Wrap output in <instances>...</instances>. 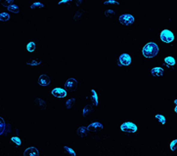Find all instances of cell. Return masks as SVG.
Here are the masks:
<instances>
[{"label": "cell", "instance_id": "1", "mask_svg": "<svg viewBox=\"0 0 177 156\" xmlns=\"http://www.w3.org/2000/svg\"><path fill=\"white\" fill-rule=\"evenodd\" d=\"M158 52H160V47L155 42L147 43L143 48V55L145 58H155L158 54Z\"/></svg>", "mask_w": 177, "mask_h": 156}, {"label": "cell", "instance_id": "2", "mask_svg": "<svg viewBox=\"0 0 177 156\" xmlns=\"http://www.w3.org/2000/svg\"><path fill=\"white\" fill-rule=\"evenodd\" d=\"M137 130H138L137 125H136L135 123H133V122H131V121L124 122V123H122L120 126V131L125 133L126 135H132V134H135L136 132H137Z\"/></svg>", "mask_w": 177, "mask_h": 156}, {"label": "cell", "instance_id": "3", "mask_svg": "<svg viewBox=\"0 0 177 156\" xmlns=\"http://www.w3.org/2000/svg\"><path fill=\"white\" fill-rule=\"evenodd\" d=\"M78 87V81L76 78H69L68 80H66V82L64 84V89L67 92H73L77 90Z\"/></svg>", "mask_w": 177, "mask_h": 156}, {"label": "cell", "instance_id": "4", "mask_svg": "<svg viewBox=\"0 0 177 156\" xmlns=\"http://www.w3.org/2000/svg\"><path fill=\"white\" fill-rule=\"evenodd\" d=\"M119 22L123 25H132L135 23V18L133 15L123 13L119 18Z\"/></svg>", "mask_w": 177, "mask_h": 156}, {"label": "cell", "instance_id": "5", "mask_svg": "<svg viewBox=\"0 0 177 156\" xmlns=\"http://www.w3.org/2000/svg\"><path fill=\"white\" fill-rule=\"evenodd\" d=\"M11 128H12V126H11L10 122L0 116V136H7L10 133Z\"/></svg>", "mask_w": 177, "mask_h": 156}, {"label": "cell", "instance_id": "6", "mask_svg": "<svg viewBox=\"0 0 177 156\" xmlns=\"http://www.w3.org/2000/svg\"><path fill=\"white\" fill-rule=\"evenodd\" d=\"M161 40L164 43L169 44L174 41V34H173V32L169 30V29H164V30L161 32Z\"/></svg>", "mask_w": 177, "mask_h": 156}, {"label": "cell", "instance_id": "7", "mask_svg": "<svg viewBox=\"0 0 177 156\" xmlns=\"http://www.w3.org/2000/svg\"><path fill=\"white\" fill-rule=\"evenodd\" d=\"M131 57L129 54H121L119 56V58L117 59V65H119V66H129L131 65Z\"/></svg>", "mask_w": 177, "mask_h": 156}, {"label": "cell", "instance_id": "8", "mask_svg": "<svg viewBox=\"0 0 177 156\" xmlns=\"http://www.w3.org/2000/svg\"><path fill=\"white\" fill-rule=\"evenodd\" d=\"M37 82L40 87H48L51 84V78L46 73H42L38 76Z\"/></svg>", "mask_w": 177, "mask_h": 156}, {"label": "cell", "instance_id": "9", "mask_svg": "<svg viewBox=\"0 0 177 156\" xmlns=\"http://www.w3.org/2000/svg\"><path fill=\"white\" fill-rule=\"evenodd\" d=\"M51 95L54 96V97H56V98L63 99V98H66V97L68 96V92L66 91L64 88L56 87V88H54L52 91H51Z\"/></svg>", "mask_w": 177, "mask_h": 156}, {"label": "cell", "instance_id": "10", "mask_svg": "<svg viewBox=\"0 0 177 156\" xmlns=\"http://www.w3.org/2000/svg\"><path fill=\"white\" fill-rule=\"evenodd\" d=\"M88 129H89V132L90 133H93V132H100L102 131L103 129H104V125L100 122L98 121H95V122H91V124L89 126H87Z\"/></svg>", "mask_w": 177, "mask_h": 156}, {"label": "cell", "instance_id": "11", "mask_svg": "<svg viewBox=\"0 0 177 156\" xmlns=\"http://www.w3.org/2000/svg\"><path fill=\"white\" fill-rule=\"evenodd\" d=\"M23 156H40V152L35 146H29L25 148Z\"/></svg>", "mask_w": 177, "mask_h": 156}, {"label": "cell", "instance_id": "12", "mask_svg": "<svg viewBox=\"0 0 177 156\" xmlns=\"http://www.w3.org/2000/svg\"><path fill=\"white\" fill-rule=\"evenodd\" d=\"M89 129H88V127H86V126H80V127L76 130V134L78 135L80 138H85V137L89 134Z\"/></svg>", "mask_w": 177, "mask_h": 156}, {"label": "cell", "instance_id": "13", "mask_svg": "<svg viewBox=\"0 0 177 156\" xmlns=\"http://www.w3.org/2000/svg\"><path fill=\"white\" fill-rule=\"evenodd\" d=\"M151 74L154 77H161L164 74V69L161 66H157V68H154L151 70Z\"/></svg>", "mask_w": 177, "mask_h": 156}, {"label": "cell", "instance_id": "14", "mask_svg": "<svg viewBox=\"0 0 177 156\" xmlns=\"http://www.w3.org/2000/svg\"><path fill=\"white\" fill-rule=\"evenodd\" d=\"M6 9L8 10L9 13H12L13 15H15V16L19 15V13H20V7L17 4H15V3H12V4L8 5L6 7Z\"/></svg>", "mask_w": 177, "mask_h": 156}, {"label": "cell", "instance_id": "15", "mask_svg": "<svg viewBox=\"0 0 177 156\" xmlns=\"http://www.w3.org/2000/svg\"><path fill=\"white\" fill-rule=\"evenodd\" d=\"M164 64L167 66V68H173L176 65V60L174 57L172 56H169V57H167L164 59Z\"/></svg>", "mask_w": 177, "mask_h": 156}, {"label": "cell", "instance_id": "16", "mask_svg": "<svg viewBox=\"0 0 177 156\" xmlns=\"http://www.w3.org/2000/svg\"><path fill=\"white\" fill-rule=\"evenodd\" d=\"M94 111V105H86L82 109V116L87 117L90 113Z\"/></svg>", "mask_w": 177, "mask_h": 156}, {"label": "cell", "instance_id": "17", "mask_svg": "<svg viewBox=\"0 0 177 156\" xmlns=\"http://www.w3.org/2000/svg\"><path fill=\"white\" fill-rule=\"evenodd\" d=\"M34 103L39 107V109H41V110H45L46 107H47L46 102H44V100L40 99V98L34 99Z\"/></svg>", "mask_w": 177, "mask_h": 156}, {"label": "cell", "instance_id": "18", "mask_svg": "<svg viewBox=\"0 0 177 156\" xmlns=\"http://www.w3.org/2000/svg\"><path fill=\"white\" fill-rule=\"evenodd\" d=\"M90 99L92 103H93V105L97 106L99 105V98H98V94L97 92H96L94 89H92L91 90V94H90Z\"/></svg>", "mask_w": 177, "mask_h": 156}, {"label": "cell", "instance_id": "19", "mask_svg": "<svg viewBox=\"0 0 177 156\" xmlns=\"http://www.w3.org/2000/svg\"><path fill=\"white\" fill-rule=\"evenodd\" d=\"M86 13V11L85 10H83V9H78L76 11V12L75 13V15H73V20L75 21H79V20H81V19H83V16H84V14Z\"/></svg>", "mask_w": 177, "mask_h": 156}, {"label": "cell", "instance_id": "20", "mask_svg": "<svg viewBox=\"0 0 177 156\" xmlns=\"http://www.w3.org/2000/svg\"><path fill=\"white\" fill-rule=\"evenodd\" d=\"M155 119L161 125H164L165 123H167V117H165V115H164V114H161V113L157 114L156 116H155Z\"/></svg>", "mask_w": 177, "mask_h": 156}, {"label": "cell", "instance_id": "21", "mask_svg": "<svg viewBox=\"0 0 177 156\" xmlns=\"http://www.w3.org/2000/svg\"><path fill=\"white\" fill-rule=\"evenodd\" d=\"M28 65H31V66H39L42 65V62L38 60V59H31L27 62Z\"/></svg>", "mask_w": 177, "mask_h": 156}, {"label": "cell", "instance_id": "22", "mask_svg": "<svg viewBox=\"0 0 177 156\" xmlns=\"http://www.w3.org/2000/svg\"><path fill=\"white\" fill-rule=\"evenodd\" d=\"M11 19V16L8 12H2L0 13V22L2 23H6V22H9Z\"/></svg>", "mask_w": 177, "mask_h": 156}, {"label": "cell", "instance_id": "23", "mask_svg": "<svg viewBox=\"0 0 177 156\" xmlns=\"http://www.w3.org/2000/svg\"><path fill=\"white\" fill-rule=\"evenodd\" d=\"M75 101H76L75 98H71V99L67 100V101H66V108H67V109H72L73 105L75 103Z\"/></svg>", "mask_w": 177, "mask_h": 156}, {"label": "cell", "instance_id": "24", "mask_svg": "<svg viewBox=\"0 0 177 156\" xmlns=\"http://www.w3.org/2000/svg\"><path fill=\"white\" fill-rule=\"evenodd\" d=\"M44 7H45V4L42 2H39V1H35L31 5V9H43Z\"/></svg>", "mask_w": 177, "mask_h": 156}, {"label": "cell", "instance_id": "25", "mask_svg": "<svg viewBox=\"0 0 177 156\" xmlns=\"http://www.w3.org/2000/svg\"><path fill=\"white\" fill-rule=\"evenodd\" d=\"M63 149H64V151L66 152V153H68L69 156H76L75 151L73 150L72 147L67 146H63Z\"/></svg>", "mask_w": 177, "mask_h": 156}, {"label": "cell", "instance_id": "26", "mask_svg": "<svg viewBox=\"0 0 177 156\" xmlns=\"http://www.w3.org/2000/svg\"><path fill=\"white\" fill-rule=\"evenodd\" d=\"M104 14H105L106 17H108V18H113L114 16H116V11L114 10V9H112V8H109V9H107V10L105 11Z\"/></svg>", "mask_w": 177, "mask_h": 156}, {"label": "cell", "instance_id": "27", "mask_svg": "<svg viewBox=\"0 0 177 156\" xmlns=\"http://www.w3.org/2000/svg\"><path fill=\"white\" fill-rule=\"evenodd\" d=\"M27 50L28 52H29V53H34V52L36 50V45H35V43L34 42H29L28 44V46H27Z\"/></svg>", "mask_w": 177, "mask_h": 156}, {"label": "cell", "instance_id": "28", "mask_svg": "<svg viewBox=\"0 0 177 156\" xmlns=\"http://www.w3.org/2000/svg\"><path fill=\"white\" fill-rule=\"evenodd\" d=\"M10 143L12 144H16L17 146H20L22 144V140H21L20 138H18V137H12V138H11Z\"/></svg>", "mask_w": 177, "mask_h": 156}, {"label": "cell", "instance_id": "29", "mask_svg": "<svg viewBox=\"0 0 177 156\" xmlns=\"http://www.w3.org/2000/svg\"><path fill=\"white\" fill-rule=\"evenodd\" d=\"M104 4L106 6H108V5H119L120 2L117 1V0H107V1H105Z\"/></svg>", "mask_w": 177, "mask_h": 156}, {"label": "cell", "instance_id": "30", "mask_svg": "<svg viewBox=\"0 0 177 156\" xmlns=\"http://www.w3.org/2000/svg\"><path fill=\"white\" fill-rule=\"evenodd\" d=\"M0 3H1V6L4 7V8H6L7 6L12 4V3H14V0H0Z\"/></svg>", "mask_w": 177, "mask_h": 156}, {"label": "cell", "instance_id": "31", "mask_svg": "<svg viewBox=\"0 0 177 156\" xmlns=\"http://www.w3.org/2000/svg\"><path fill=\"white\" fill-rule=\"evenodd\" d=\"M176 143H177V140H173L172 142L169 143V148H170V150L174 152L176 150Z\"/></svg>", "mask_w": 177, "mask_h": 156}, {"label": "cell", "instance_id": "32", "mask_svg": "<svg viewBox=\"0 0 177 156\" xmlns=\"http://www.w3.org/2000/svg\"><path fill=\"white\" fill-rule=\"evenodd\" d=\"M82 3V0H72V6H75V7H79L80 4Z\"/></svg>", "mask_w": 177, "mask_h": 156}, {"label": "cell", "instance_id": "33", "mask_svg": "<svg viewBox=\"0 0 177 156\" xmlns=\"http://www.w3.org/2000/svg\"><path fill=\"white\" fill-rule=\"evenodd\" d=\"M72 0H61V1L58 2L59 5H66V4H72Z\"/></svg>", "mask_w": 177, "mask_h": 156}, {"label": "cell", "instance_id": "34", "mask_svg": "<svg viewBox=\"0 0 177 156\" xmlns=\"http://www.w3.org/2000/svg\"><path fill=\"white\" fill-rule=\"evenodd\" d=\"M0 6H1V5H0Z\"/></svg>", "mask_w": 177, "mask_h": 156}, {"label": "cell", "instance_id": "35", "mask_svg": "<svg viewBox=\"0 0 177 156\" xmlns=\"http://www.w3.org/2000/svg\"><path fill=\"white\" fill-rule=\"evenodd\" d=\"M76 156H77V155H76Z\"/></svg>", "mask_w": 177, "mask_h": 156}]
</instances>
